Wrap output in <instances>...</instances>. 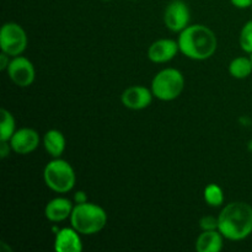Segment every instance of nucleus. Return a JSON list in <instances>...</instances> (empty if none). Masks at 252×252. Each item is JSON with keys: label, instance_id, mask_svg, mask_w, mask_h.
I'll use <instances>...</instances> for the list:
<instances>
[{"label": "nucleus", "instance_id": "1", "mask_svg": "<svg viewBox=\"0 0 252 252\" xmlns=\"http://www.w3.org/2000/svg\"><path fill=\"white\" fill-rule=\"evenodd\" d=\"M180 52L193 61H206L217 51L218 39L216 33L204 25H191L179 36Z\"/></svg>", "mask_w": 252, "mask_h": 252}, {"label": "nucleus", "instance_id": "2", "mask_svg": "<svg viewBox=\"0 0 252 252\" xmlns=\"http://www.w3.org/2000/svg\"><path fill=\"white\" fill-rule=\"evenodd\" d=\"M218 230L228 240H244L252 234V207L246 202H231L218 216Z\"/></svg>", "mask_w": 252, "mask_h": 252}, {"label": "nucleus", "instance_id": "3", "mask_svg": "<svg viewBox=\"0 0 252 252\" xmlns=\"http://www.w3.org/2000/svg\"><path fill=\"white\" fill-rule=\"evenodd\" d=\"M71 226L81 235H94L107 224V213L102 207L85 202L74 206L70 216Z\"/></svg>", "mask_w": 252, "mask_h": 252}, {"label": "nucleus", "instance_id": "4", "mask_svg": "<svg viewBox=\"0 0 252 252\" xmlns=\"http://www.w3.org/2000/svg\"><path fill=\"white\" fill-rule=\"evenodd\" d=\"M44 184L57 193H66L75 186L76 176L73 166L61 158H54L43 170Z\"/></svg>", "mask_w": 252, "mask_h": 252}, {"label": "nucleus", "instance_id": "5", "mask_svg": "<svg viewBox=\"0 0 252 252\" xmlns=\"http://www.w3.org/2000/svg\"><path fill=\"white\" fill-rule=\"evenodd\" d=\"M152 93L161 101L176 100L185 89V78L180 70L166 68L160 70L152 80Z\"/></svg>", "mask_w": 252, "mask_h": 252}, {"label": "nucleus", "instance_id": "6", "mask_svg": "<svg viewBox=\"0 0 252 252\" xmlns=\"http://www.w3.org/2000/svg\"><path fill=\"white\" fill-rule=\"evenodd\" d=\"M0 48L10 57L21 56L27 48V34L16 22H6L0 31Z\"/></svg>", "mask_w": 252, "mask_h": 252}, {"label": "nucleus", "instance_id": "7", "mask_svg": "<svg viewBox=\"0 0 252 252\" xmlns=\"http://www.w3.org/2000/svg\"><path fill=\"white\" fill-rule=\"evenodd\" d=\"M6 71L10 80L19 88H27L32 85L36 78V71L32 62L22 56L14 57L10 61Z\"/></svg>", "mask_w": 252, "mask_h": 252}, {"label": "nucleus", "instance_id": "8", "mask_svg": "<svg viewBox=\"0 0 252 252\" xmlns=\"http://www.w3.org/2000/svg\"><path fill=\"white\" fill-rule=\"evenodd\" d=\"M189 9L182 0H172L164 12L165 26L172 32H181L189 26Z\"/></svg>", "mask_w": 252, "mask_h": 252}, {"label": "nucleus", "instance_id": "9", "mask_svg": "<svg viewBox=\"0 0 252 252\" xmlns=\"http://www.w3.org/2000/svg\"><path fill=\"white\" fill-rule=\"evenodd\" d=\"M153 93L152 89H148L142 85L129 86L126 89L121 96L123 106L129 110H143L147 108L153 101Z\"/></svg>", "mask_w": 252, "mask_h": 252}, {"label": "nucleus", "instance_id": "10", "mask_svg": "<svg viewBox=\"0 0 252 252\" xmlns=\"http://www.w3.org/2000/svg\"><path fill=\"white\" fill-rule=\"evenodd\" d=\"M9 142L12 152L26 155L37 149L39 144V134L32 128H21L14 133Z\"/></svg>", "mask_w": 252, "mask_h": 252}, {"label": "nucleus", "instance_id": "11", "mask_svg": "<svg viewBox=\"0 0 252 252\" xmlns=\"http://www.w3.org/2000/svg\"><path fill=\"white\" fill-rule=\"evenodd\" d=\"M179 51V42L170 38H161L150 44L148 49V58L153 63H166L174 59Z\"/></svg>", "mask_w": 252, "mask_h": 252}, {"label": "nucleus", "instance_id": "12", "mask_svg": "<svg viewBox=\"0 0 252 252\" xmlns=\"http://www.w3.org/2000/svg\"><path fill=\"white\" fill-rule=\"evenodd\" d=\"M81 234L75 229L63 228L57 231L56 240H54V250L57 252H81L83 243H81Z\"/></svg>", "mask_w": 252, "mask_h": 252}, {"label": "nucleus", "instance_id": "13", "mask_svg": "<svg viewBox=\"0 0 252 252\" xmlns=\"http://www.w3.org/2000/svg\"><path fill=\"white\" fill-rule=\"evenodd\" d=\"M73 209V203L68 198L58 197V198L52 199L47 203L46 208H44V216L49 221L59 223V221L70 218Z\"/></svg>", "mask_w": 252, "mask_h": 252}, {"label": "nucleus", "instance_id": "14", "mask_svg": "<svg viewBox=\"0 0 252 252\" xmlns=\"http://www.w3.org/2000/svg\"><path fill=\"white\" fill-rule=\"evenodd\" d=\"M223 238L220 231L203 230L197 238L196 250L197 252H219L223 249Z\"/></svg>", "mask_w": 252, "mask_h": 252}, {"label": "nucleus", "instance_id": "15", "mask_svg": "<svg viewBox=\"0 0 252 252\" xmlns=\"http://www.w3.org/2000/svg\"><path fill=\"white\" fill-rule=\"evenodd\" d=\"M43 145L51 157L61 158L65 150V138L61 130L51 129L43 135Z\"/></svg>", "mask_w": 252, "mask_h": 252}, {"label": "nucleus", "instance_id": "16", "mask_svg": "<svg viewBox=\"0 0 252 252\" xmlns=\"http://www.w3.org/2000/svg\"><path fill=\"white\" fill-rule=\"evenodd\" d=\"M229 73L235 79H246L252 73V61L246 57H238L229 64Z\"/></svg>", "mask_w": 252, "mask_h": 252}, {"label": "nucleus", "instance_id": "17", "mask_svg": "<svg viewBox=\"0 0 252 252\" xmlns=\"http://www.w3.org/2000/svg\"><path fill=\"white\" fill-rule=\"evenodd\" d=\"M16 132V122L10 111L2 108L1 110V123H0V140L9 142L14 133Z\"/></svg>", "mask_w": 252, "mask_h": 252}, {"label": "nucleus", "instance_id": "18", "mask_svg": "<svg viewBox=\"0 0 252 252\" xmlns=\"http://www.w3.org/2000/svg\"><path fill=\"white\" fill-rule=\"evenodd\" d=\"M204 201L211 207H220L224 203V192L220 186L211 184L204 189Z\"/></svg>", "mask_w": 252, "mask_h": 252}, {"label": "nucleus", "instance_id": "19", "mask_svg": "<svg viewBox=\"0 0 252 252\" xmlns=\"http://www.w3.org/2000/svg\"><path fill=\"white\" fill-rule=\"evenodd\" d=\"M239 43L241 49L246 53H252V20L246 22L243 26L239 37Z\"/></svg>", "mask_w": 252, "mask_h": 252}, {"label": "nucleus", "instance_id": "20", "mask_svg": "<svg viewBox=\"0 0 252 252\" xmlns=\"http://www.w3.org/2000/svg\"><path fill=\"white\" fill-rule=\"evenodd\" d=\"M218 224V218L212 216H206L199 220V226H201L202 230H217Z\"/></svg>", "mask_w": 252, "mask_h": 252}, {"label": "nucleus", "instance_id": "21", "mask_svg": "<svg viewBox=\"0 0 252 252\" xmlns=\"http://www.w3.org/2000/svg\"><path fill=\"white\" fill-rule=\"evenodd\" d=\"M10 150H12L10 142H2V140H0V158L1 159H5L10 154Z\"/></svg>", "mask_w": 252, "mask_h": 252}, {"label": "nucleus", "instance_id": "22", "mask_svg": "<svg viewBox=\"0 0 252 252\" xmlns=\"http://www.w3.org/2000/svg\"><path fill=\"white\" fill-rule=\"evenodd\" d=\"M231 4L238 9H248L252 7V0H230Z\"/></svg>", "mask_w": 252, "mask_h": 252}, {"label": "nucleus", "instance_id": "23", "mask_svg": "<svg viewBox=\"0 0 252 252\" xmlns=\"http://www.w3.org/2000/svg\"><path fill=\"white\" fill-rule=\"evenodd\" d=\"M10 61L11 59H10L9 54L1 52V54H0V70H6L10 64Z\"/></svg>", "mask_w": 252, "mask_h": 252}, {"label": "nucleus", "instance_id": "24", "mask_svg": "<svg viewBox=\"0 0 252 252\" xmlns=\"http://www.w3.org/2000/svg\"><path fill=\"white\" fill-rule=\"evenodd\" d=\"M74 199H75L76 204L85 203V202H88V196H86V193L84 191H79V192H76V193H75V197H74Z\"/></svg>", "mask_w": 252, "mask_h": 252}, {"label": "nucleus", "instance_id": "25", "mask_svg": "<svg viewBox=\"0 0 252 252\" xmlns=\"http://www.w3.org/2000/svg\"><path fill=\"white\" fill-rule=\"evenodd\" d=\"M250 58H251V61H252V53H251V57H250Z\"/></svg>", "mask_w": 252, "mask_h": 252}, {"label": "nucleus", "instance_id": "26", "mask_svg": "<svg viewBox=\"0 0 252 252\" xmlns=\"http://www.w3.org/2000/svg\"><path fill=\"white\" fill-rule=\"evenodd\" d=\"M105 1H110V0H105Z\"/></svg>", "mask_w": 252, "mask_h": 252}]
</instances>
